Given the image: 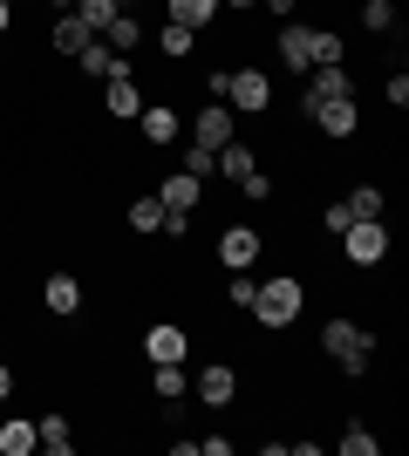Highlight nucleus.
I'll return each instance as SVG.
<instances>
[{
	"instance_id": "4468645a",
	"label": "nucleus",
	"mask_w": 409,
	"mask_h": 456,
	"mask_svg": "<svg viewBox=\"0 0 409 456\" xmlns=\"http://www.w3.org/2000/svg\"><path fill=\"white\" fill-rule=\"evenodd\" d=\"M184 116H192V143H205V151L233 143V110L225 102H205V110H184Z\"/></svg>"
},
{
	"instance_id": "a878e982",
	"label": "nucleus",
	"mask_w": 409,
	"mask_h": 456,
	"mask_svg": "<svg viewBox=\"0 0 409 456\" xmlns=\"http://www.w3.org/2000/svg\"><path fill=\"white\" fill-rule=\"evenodd\" d=\"M375 450H382V436H375V429H369L362 416H348V422H341V456H375Z\"/></svg>"
},
{
	"instance_id": "b1692460",
	"label": "nucleus",
	"mask_w": 409,
	"mask_h": 456,
	"mask_svg": "<svg viewBox=\"0 0 409 456\" xmlns=\"http://www.w3.org/2000/svg\"><path fill=\"white\" fill-rule=\"evenodd\" d=\"M117 61H123V55H117V48H110V41L96 35V41H89V48H82V55H76V69H82V76H89V82H102V76H110V69H117Z\"/></svg>"
},
{
	"instance_id": "ddd939ff",
	"label": "nucleus",
	"mask_w": 409,
	"mask_h": 456,
	"mask_svg": "<svg viewBox=\"0 0 409 456\" xmlns=\"http://www.w3.org/2000/svg\"><path fill=\"white\" fill-rule=\"evenodd\" d=\"M157 205H164V218H192V211L205 205V184H198L192 171H171L157 184Z\"/></svg>"
},
{
	"instance_id": "f257e3e1",
	"label": "nucleus",
	"mask_w": 409,
	"mask_h": 456,
	"mask_svg": "<svg viewBox=\"0 0 409 456\" xmlns=\"http://www.w3.org/2000/svg\"><path fill=\"white\" fill-rule=\"evenodd\" d=\"M300 306H307V280H300V273H266L246 314H253L259 334H287V327L300 321Z\"/></svg>"
},
{
	"instance_id": "39448f33",
	"label": "nucleus",
	"mask_w": 409,
	"mask_h": 456,
	"mask_svg": "<svg viewBox=\"0 0 409 456\" xmlns=\"http://www.w3.org/2000/svg\"><path fill=\"white\" fill-rule=\"evenodd\" d=\"M218 266H225V273H253L259 266V259H266V232H259V225H246V218H233V225H225V232H218Z\"/></svg>"
},
{
	"instance_id": "20e7f679",
	"label": "nucleus",
	"mask_w": 409,
	"mask_h": 456,
	"mask_svg": "<svg viewBox=\"0 0 409 456\" xmlns=\"http://www.w3.org/2000/svg\"><path fill=\"white\" fill-rule=\"evenodd\" d=\"M225 102H233V116H266L273 110V69H259V61L225 69Z\"/></svg>"
},
{
	"instance_id": "a211bd4d",
	"label": "nucleus",
	"mask_w": 409,
	"mask_h": 456,
	"mask_svg": "<svg viewBox=\"0 0 409 456\" xmlns=\"http://www.w3.org/2000/svg\"><path fill=\"white\" fill-rule=\"evenodd\" d=\"M123 232H136V239H157V232H164V205H157V191H143V198L123 205Z\"/></svg>"
},
{
	"instance_id": "6e6552de",
	"label": "nucleus",
	"mask_w": 409,
	"mask_h": 456,
	"mask_svg": "<svg viewBox=\"0 0 409 456\" xmlns=\"http://www.w3.org/2000/svg\"><path fill=\"white\" fill-rule=\"evenodd\" d=\"M273 61H280L287 76H307V69H314V20H280V35H273Z\"/></svg>"
},
{
	"instance_id": "c9c22d12",
	"label": "nucleus",
	"mask_w": 409,
	"mask_h": 456,
	"mask_svg": "<svg viewBox=\"0 0 409 456\" xmlns=\"http://www.w3.org/2000/svg\"><path fill=\"white\" fill-rule=\"evenodd\" d=\"M14 388H20V375H14V362H0V402H14Z\"/></svg>"
},
{
	"instance_id": "f3484780",
	"label": "nucleus",
	"mask_w": 409,
	"mask_h": 456,
	"mask_svg": "<svg viewBox=\"0 0 409 456\" xmlns=\"http://www.w3.org/2000/svg\"><path fill=\"white\" fill-rule=\"evenodd\" d=\"M35 450H48V456H69V450H76V422L61 416V409L35 416Z\"/></svg>"
},
{
	"instance_id": "2eb2a0df",
	"label": "nucleus",
	"mask_w": 409,
	"mask_h": 456,
	"mask_svg": "<svg viewBox=\"0 0 409 456\" xmlns=\"http://www.w3.org/2000/svg\"><path fill=\"white\" fill-rule=\"evenodd\" d=\"M89 41H96V28H89L82 14H55V28H48V48H55V55H69V61H76L82 48H89Z\"/></svg>"
},
{
	"instance_id": "c756f323",
	"label": "nucleus",
	"mask_w": 409,
	"mask_h": 456,
	"mask_svg": "<svg viewBox=\"0 0 409 456\" xmlns=\"http://www.w3.org/2000/svg\"><path fill=\"white\" fill-rule=\"evenodd\" d=\"M239 198H246V205H273V177L266 171H246V177H239Z\"/></svg>"
},
{
	"instance_id": "1a4fd4ad",
	"label": "nucleus",
	"mask_w": 409,
	"mask_h": 456,
	"mask_svg": "<svg viewBox=\"0 0 409 456\" xmlns=\"http://www.w3.org/2000/svg\"><path fill=\"white\" fill-rule=\"evenodd\" d=\"M300 116H307L321 136H334V143H348V136L362 130V110H355V95H334V102H300Z\"/></svg>"
},
{
	"instance_id": "a19ab883",
	"label": "nucleus",
	"mask_w": 409,
	"mask_h": 456,
	"mask_svg": "<svg viewBox=\"0 0 409 456\" xmlns=\"http://www.w3.org/2000/svg\"><path fill=\"white\" fill-rule=\"evenodd\" d=\"M130 7H136V0H117V14H130Z\"/></svg>"
},
{
	"instance_id": "dca6fc26",
	"label": "nucleus",
	"mask_w": 409,
	"mask_h": 456,
	"mask_svg": "<svg viewBox=\"0 0 409 456\" xmlns=\"http://www.w3.org/2000/svg\"><path fill=\"white\" fill-rule=\"evenodd\" d=\"M212 164H218L212 177H225V184H239V177H246V171H259V151H253V143H246V136H233V143H218V151H212Z\"/></svg>"
},
{
	"instance_id": "ea45409f",
	"label": "nucleus",
	"mask_w": 409,
	"mask_h": 456,
	"mask_svg": "<svg viewBox=\"0 0 409 456\" xmlns=\"http://www.w3.org/2000/svg\"><path fill=\"white\" fill-rule=\"evenodd\" d=\"M48 7H55V14H69V7H76V0H48Z\"/></svg>"
},
{
	"instance_id": "7ed1b4c3",
	"label": "nucleus",
	"mask_w": 409,
	"mask_h": 456,
	"mask_svg": "<svg viewBox=\"0 0 409 456\" xmlns=\"http://www.w3.org/2000/svg\"><path fill=\"white\" fill-rule=\"evenodd\" d=\"M334 246H341V259H348L355 273H375L382 259H389L396 232H389V218H348V225L334 232Z\"/></svg>"
},
{
	"instance_id": "f704fd0d",
	"label": "nucleus",
	"mask_w": 409,
	"mask_h": 456,
	"mask_svg": "<svg viewBox=\"0 0 409 456\" xmlns=\"http://www.w3.org/2000/svg\"><path fill=\"white\" fill-rule=\"evenodd\" d=\"M198 456H233V436H198Z\"/></svg>"
},
{
	"instance_id": "4be33fe9",
	"label": "nucleus",
	"mask_w": 409,
	"mask_h": 456,
	"mask_svg": "<svg viewBox=\"0 0 409 456\" xmlns=\"http://www.w3.org/2000/svg\"><path fill=\"white\" fill-rule=\"evenodd\" d=\"M341 205H348V218H389V198H382V184H355Z\"/></svg>"
},
{
	"instance_id": "393cba45",
	"label": "nucleus",
	"mask_w": 409,
	"mask_h": 456,
	"mask_svg": "<svg viewBox=\"0 0 409 456\" xmlns=\"http://www.w3.org/2000/svg\"><path fill=\"white\" fill-rule=\"evenodd\" d=\"M102 41H110L117 55H130V48H143V20H136V14H110V28H102Z\"/></svg>"
},
{
	"instance_id": "423d86ee",
	"label": "nucleus",
	"mask_w": 409,
	"mask_h": 456,
	"mask_svg": "<svg viewBox=\"0 0 409 456\" xmlns=\"http://www.w3.org/2000/svg\"><path fill=\"white\" fill-rule=\"evenodd\" d=\"M102 110L117 116V123H136V110H143V82H136V69H130V55L102 76Z\"/></svg>"
},
{
	"instance_id": "4c0bfd02",
	"label": "nucleus",
	"mask_w": 409,
	"mask_h": 456,
	"mask_svg": "<svg viewBox=\"0 0 409 456\" xmlns=\"http://www.w3.org/2000/svg\"><path fill=\"white\" fill-rule=\"evenodd\" d=\"M259 0H218V14H253Z\"/></svg>"
},
{
	"instance_id": "9d476101",
	"label": "nucleus",
	"mask_w": 409,
	"mask_h": 456,
	"mask_svg": "<svg viewBox=\"0 0 409 456\" xmlns=\"http://www.w3.org/2000/svg\"><path fill=\"white\" fill-rule=\"evenodd\" d=\"M136 136H143L151 151H171L177 136H184V110H177V102H143V110H136Z\"/></svg>"
},
{
	"instance_id": "cd10ccee",
	"label": "nucleus",
	"mask_w": 409,
	"mask_h": 456,
	"mask_svg": "<svg viewBox=\"0 0 409 456\" xmlns=\"http://www.w3.org/2000/svg\"><path fill=\"white\" fill-rule=\"evenodd\" d=\"M362 28L369 35H396V0H362Z\"/></svg>"
},
{
	"instance_id": "7c9ffc66",
	"label": "nucleus",
	"mask_w": 409,
	"mask_h": 456,
	"mask_svg": "<svg viewBox=\"0 0 409 456\" xmlns=\"http://www.w3.org/2000/svg\"><path fill=\"white\" fill-rule=\"evenodd\" d=\"M69 14H82V20H89V28L102 35V28H110V14H117V0H76Z\"/></svg>"
},
{
	"instance_id": "e433bc0d",
	"label": "nucleus",
	"mask_w": 409,
	"mask_h": 456,
	"mask_svg": "<svg viewBox=\"0 0 409 456\" xmlns=\"http://www.w3.org/2000/svg\"><path fill=\"white\" fill-rule=\"evenodd\" d=\"M259 7H266V14H280V20H293V7H300V0H259Z\"/></svg>"
},
{
	"instance_id": "412c9836",
	"label": "nucleus",
	"mask_w": 409,
	"mask_h": 456,
	"mask_svg": "<svg viewBox=\"0 0 409 456\" xmlns=\"http://www.w3.org/2000/svg\"><path fill=\"white\" fill-rule=\"evenodd\" d=\"M164 20H184V28L205 35V28L218 20V0H164Z\"/></svg>"
},
{
	"instance_id": "473e14b6",
	"label": "nucleus",
	"mask_w": 409,
	"mask_h": 456,
	"mask_svg": "<svg viewBox=\"0 0 409 456\" xmlns=\"http://www.w3.org/2000/svg\"><path fill=\"white\" fill-rule=\"evenodd\" d=\"M382 102H389V110H409V76H403V69H389V82H382Z\"/></svg>"
},
{
	"instance_id": "f8f14e48",
	"label": "nucleus",
	"mask_w": 409,
	"mask_h": 456,
	"mask_svg": "<svg viewBox=\"0 0 409 456\" xmlns=\"http://www.w3.org/2000/svg\"><path fill=\"white\" fill-rule=\"evenodd\" d=\"M41 306H48V314H55V321H76L82 306H89V293H82V273H48V280H41Z\"/></svg>"
},
{
	"instance_id": "f03ea898",
	"label": "nucleus",
	"mask_w": 409,
	"mask_h": 456,
	"mask_svg": "<svg viewBox=\"0 0 409 456\" xmlns=\"http://www.w3.org/2000/svg\"><path fill=\"white\" fill-rule=\"evenodd\" d=\"M321 354L341 368V381H369V368H375V334H369L362 321H348V314H334V321L321 327Z\"/></svg>"
},
{
	"instance_id": "0eeeda50",
	"label": "nucleus",
	"mask_w": 409,
	"mask_h": 456,
	"mask_svg": "<svg viewBox=\"0 0 409 456\" xmlns=\"http://www.w3.org/2000/svg\"><path fill=\"white\" fill-rule=\"evenodd\" d=\"M239 388H246V375H239L233 362H205V368L192 375V395L205 402V409H233Z\"/></svg>"
},
{
	"instance_id": "2f4dec72",
	"label": "nucleus",
	"mask_w": 409,
	"mask_h": 456,
	"mask_svg": "<svg viewBox=\"0 0 409 456\" xmlns=\"http://www.w3.org/2000/svg\"><path fill=\"white\" fill-rule=\"evenodd\" d=\"M341 55H348V41L334 28H314V61H341Z\"/></svg>"
},
{
	"instance_id": "bb28decb",
	"label": "nucleus",
	"mask_w": 409,
	"mask_h": 456,
	"mask_svg": "<svg viewBox=\"0 0 409 456\" xmlns=\"http://www.w3.org/2000/svg\"><path fill=\"white\" fill-rule=\"evenodd\" d=\"M177 171H192L198 184H212L218 164H212V151H205V143H192V136H184V151H177Z\"/></svg>"
},
{
	"instance_id": "72a5a7b5",
	"label": "nucleus",
	"mask_w": 409,
	"mask_h": 456,
	"mask_svg": "<svg viewBox=\"0 0 409 456\" xmlns=\"http://www.w3.org/2000/svg\"><path fill=\"white\" fill-rule=\"evenodd\" d=\"M321 225H328V239H334V232L348 225V205H341V198H334V205H328V211H321Z\"/></svg>"
},
{
	"instance_id": "aec40b11",
	"label": "nucleus",
	"mask_w": 409,
	"mask_h": 456,
	"mask_svg": "<svg viewBox=\"0 0 409 456\" xmlns=\"http://www.w3.org/2000/svg\"><path fill=\"white\" fill-rule=\"evenodd\" d=\"M192 48H198V28H184V20H164V28H157V55L171 61V69L192 55Z\"/></svg>"
},
{
	"instance_id": "58836bf2",
	"label": "nucleus",
	"mask_w": 409,
	"mask_h": 456,
	"mask_svg": "<svg viewBox=\"0 0 409 456\" xmlns=\"http://www.w3.org/2000/svg\"><path fill=\"white\" fill-rule=\"evenodd\" d=\"M14 35V0H0V41Z\"/></svg>"
},
{
	"instance_id": "c85d7f7f",
	"label": "nucleus",
	"mask_w": 409,
	"mask_h": 456,
	"mask_svg": "<svg viewBox=\"0 0 409 456\" xmlns=\"http://www.w3.org/2000/svg\"><path fill=\"white\" fill-rule=\"evenodd\" d=\"M253 293H259L253 273H225V306H239V314H246V306H253Z\"/></svg>"
},
{
	"instance_id": "9b49d317",
	"label": "nucleus",
	"mask_w": 409,
	"mask_h": 456,
	"mask_svg": "<svg viewBox=\"0 0 409 456\" xmlns=\"http://www.w3.org/2000/svg\"><path fill=\"white\" fill-rule=\"evenodd\" d=\"M143 362H192V327H177V321H151L143 327Z\"/></svg>"
},
{
	"instance_id": "5701e85b",
	"label": "nucleus",
	"mask_w": 409,
	"mask_h": 456,
	"mask_svg": "<svg viewBox=\"0 0 409 456\" xmlns=\"http://www.w3.org/2000/svg\"><path fill=\"white\" fill-rule=\"evenodd\" d=\"M0 456H35V422H28V416L0 422Z\"/></svg>"
},
{
	"instance_id": "6ab92c4d",
	"label": "nucleus",
	"mask_w": 409,
	"mask_h": 456,
	"mask_svg": "<svg viewBox=\"0 0 409 456\" xmlns=\"http://www.w3.org/2000/svg\"><path fill=\"white\" fill-rule=\"evenodd\" d=\"M151 395L157 402H184V395H192V368H184V362H157L151 368Z\"/></svg>"
}]
</instances>
